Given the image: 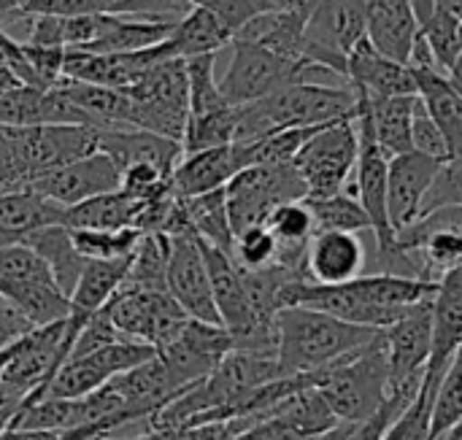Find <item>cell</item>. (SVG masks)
Returning <instances> with one entry per match:
<instances>
[{
	"label": "cell",
	"mask_w": 462,
	"mask_h": 440,
	"mask_svg": "<svg viewBox=\"0 0 462 440\" xmlns=\"http://www.w3.org/2000/svg\"><path fill=\"white\" fill-rule=\"evenodd\" d=\"M436 295V281L406 279L393 273H363L346 284L325 287L309 279H298L284 289V308L306 306L344 322L387 330L395 325L411 306Z\"/></svg>",
	"instance_id": "6da1fadb"
},
{
	"label": "cell",
	"mask_w": 462,
	"mask_h": 440,
	"mask_svg": "<svg viewBox=\"0 0 462 440\" xmlns=\"http://www.w3.org/2000/svg\"><path fill=\"white\" fill-rule=\"evenodd\" d=\"M379 333L306 306H290L276 316V360L284 376L314 373L363 349Z\"/></svg>",
	"instance_id": "7a4b0ae2"
},
{
	"label": "cell",
	"mask_w": 462,
	"mask_h": 440,
	"mask_svg": "<svg viewBox=\"0 0 462 440\" xmlns=\"http://www.w3.org/2000/svg\"><path fill=\"white\" fill-rule=\"evenodd\" d=\"M357 108V92L344 84L300 81L290 84L257 103L238 105L236 143H246L287 127H317L352 116Z\"/></svg>",
	"instance_id": "3957f363"
},
{
	"label": "cell",
	"mask_w": 462,
	"mask_h": 440,
	"mask_svg": "<svg viewBox=\"0 0 462 440\" xmlns=\"http://www.w3.org/2000/svg\"><path fill=\"white\" fill-rule=\"evenodd\" d=\"M314 387L322 392L338 422L363 425L390 398V362L384 333L344 360L314 371Z\"/></svg>",
	"instance_id": "277c9868"
},
{
	"label": "cell",
	"mask_w": 462,
	"mask_h": 440,
	"mask_svg": "<svg viewBox=\"0 0 462 440\" xmlns=\"http://www.w3.org/2000/svg\"><path fill=\"white\" fill-rule=\"evenodd\" d=\"M230 46H233V60L219 81V89L230 105L257 103L290 84H300V81L322 84L319 78H338L314 62L276 54L268 46H260L246 38H236Z\"/></svg>",
	"instance_id": "5b68a950"
},
{
	"label": "cell",
	"mask_w": 462,
	"mask_h": 440,
	"mask_svg": "<svg viewBox=\"0 0 462 440\" xmlns=\"http://www.w3.org/2000/svg\"><path fill=\"white\" fill-rule=\"evenodd\" d=\"M135 105V127L173 141L184 138L189 119V81L184 57L157 62L141 81L125 89Z\"/></svg>",
	"instance_id": "8992f818"
},
{
	"label": "cell",
	"mask_w": 462,
	"mask_h": 440,
	"mask_svg": "<svg viewBox=\"0 0 462 440\" xmlns=\"http://www.w3.org/2000/svg\"><path fill=\"white\" fill-rule=\"evenodd\" d=\"M360 157L355 114L322 124L298 151L295 168L306 184V197H330L346 189Z\"/></svg>",
	"instance_id": "52a82bcc"
},
{
	"label": "cell",
	"mask_w": 462,
	"mask_h": 440,
	"mask_svg": "<svg viewBox=\"0 0 462 440\" xmlns=\"http://www.w3.org/2000/svg\"><path fill=\"white\" fill-rule=\"evenodd\" d=\"M306 195H309L306 184L292 162L290 165H252V168L238 170L225 187L233 235L246 227L265 225L273 208H279L282 203L306 200Z\"/></svg>",
	"instance_id": "ba28073f"
},
{
	"label": "cell",
	"mask_w": 462,
	"mask_h": 440,
	"mask_svg": "<svg viewBox=\"0 0 462 440\" xmlns=\"http://www.w3.org/2000/svg\"><path fill=\"white\" fill-rule=\"evenodd\" d=\"M97 133L89 124H35L11 127L14 168L19 187L54 168L70 165L97 151Z\"/></svg>",
	"instance_id": "9c48e42d"
},
{
	"label": "cell",
	"mask_w": 462,
	"mask_h": 440,
	"mask_svg": "<svg viewBox=\"0 0 462 440\" xmlns=\"http://www.w3.org/2000/svg\"><path fill=\"white\" fill-rule=\"evenodd\" d=\"M368 0H317L306 22V60L346 81V57L365 38Z\"/></svg>",
	"instance_id": "30bf717a"
},
{
	"label": "cell",
	"mask_w": 462,
	"mask_h": 440,
	"mask_svg": "<svg viewBox=\"0 0 462 440\" xmlns=\"http://www.w3.org/2000/svg\"><path fill=\"white\" fill-rule=\"evenodd\" d=\"M106 308L122 338L146 344L154 352L168 346L189 322V316L165 289L119 287Z\"/></svg>",
	"instance_id": "8fae6325"
},
{
	"label": "cell",
	"mask_w": 462,
	"mask_h": 440,
	"mask_svg": "<svg viewBox=\"0 0 462 440\" xmlns=\"http://www.w3.org/2000/svg\"><path fill=\"white\" fill-rule=\"evenodd\" d=\"M384 333L390 362V392L417 395L433 349V298L411 306Z\"/></svg>",
	"instance_id": "7c38bea8"
},
{
	"label": "cell",
	"mask_w": 462,
	"mask_h": 440,
	"mask_svg": "<svg viewBox=\"0 0 462 440\" xmlns=\"http://www.w3.org/2000/svg\"><path fill=\"white\" fill-rule=\"evenodd\" d=\"M154 349L135 341H116L97 352L70 357L46 384L43 398H87L106 387L111 379L138 368L141 362L152 360Z\"/></svg>",
	"instance_id": "4fadbf2b"
},
{
	"label": "cell",
	"mask_w": 462,
	"mask_h": 440,
	"mask_svg": "<svg viewBox=\"0 0 462 440\" xmlns=\"http://www.w3.org/2000/svg\"><path fill=\"white\" fill-rule=\"evenodd\" d=\"M230 352H233V335L222 325L189 319L184 330L154 354L181 392L198 384L200 379H206Z\"/></svg>",
	"instance_id": "5bb4252c"
},
{
	"label": "cell",
	"mask_w": 462,
	"mask_h": 440,
	"mask_svg": "<svg viewBox=\"0 0 462 440\" xmlns=\"http://www.w3.org/2000/svg\"><path fill=\"white\" fill-rule=\"evenodd\" d=\"M171 57H176V54L168 41L141 49V51H119V54H95V51L65 49L62 78L127 89L135 81H141L157 62L171 60Z\"/></svg>",
	"instance_id": "9a60e30c"
},
{
	"label": "cell",
	"mask_w": 462,
	"mask_h": 440,
	"mask_svg": "<svg viewBox=\"0 0 462 440\" xmlns=\"http://www.w3.org/2000/svg\"><path fill=\"white\" fill-rule=\"evenodd\" d=\"M165 287H168V295L181 306V311L189 319L222 325L217 306H214V295H211L208 268H206V260L195 235H171Z\"/></svg>",
	"instance_id": "2e32d148"
},
{
	"label": "cell",
	"mask_w": 462,
	"mask_h": 440,
	"mask_svg": "<svg viewBox=\"0 0 462 440\" xmlns=\"http://www.w3.org/2000/svg\"><path fill=\"white\" fill-rule=\"evenodd\" d=\"M24 187L70 208L89 197L119 189V168L114 165V160L108 154L95 151L84 160H76L70 165L41 173V176L30 179Z\"/></svg>",
	"instance_id": "e0dca14e"
},
{
	"label": "cell",
	"mask_w": 462,
	"mask_h": 440,
	"mask_svg": "<svg viewBox=\"0 0 462 440\" xmlns=\"http://www.w3.org/2000/svg\"><path fill=\"white\" fill-rule=\"evenodd\" d=\"M447 162L422 151H406L387 162V211L393 230L401 233L422 216L425 197Z\"/></svg>",
	"instance_id": "ac0fdd59"
},
{
	"label": "cell",
	"mask_w": 462,
	"mask_h": 440,
	"mask_svg": "<svg viewBox=\"0 0 462 440\" xmlns=\"http://www.w3.org/2000/svg\"><path fill=\"white\" fill-rule=\"evenodd\" d=\"M130 270V257L122 260H89L73 295H70V308L62 322V357L68 360L73 341L84 330V325L108 306V300L119 292L125 284V276ZM62 368V365H60Z\"/></svg>",
	"instance_id": "d6986e66"
},
{
	"label": "cell",
	"mask_w": 462,
	"mask_h": 440,
	"mask_svg": "<svg viewBox=\"0 0 462 440\" xmlns=\"http://www.w3.org/2000/svg\"><path fill=\"white\" fill-rule=\"evenodd\" d=\"M462 344V268L447 270L436 281L433 295V349L425 384L441 387V379Z\"/></svg>",
	"instance_id": "ffe728a7"
},
{
	"label": "cell",
	"mask_w": 462,
	"mask_h": 440,
	"mask_svg": "<svg viewBox=\"0 0 462 440\" xmlns=\"http://www.w3.org/2000/svg\"><path fill=\"white\" fill-rule=\"evenodd\" d=\"M346 84L368 97H411L417 95L414 73L406 62L382 54L363 38L346 57Z\"/></svg>",
	"instance_id": "44dd1931"
},
{
	"label": "cell",
	"mask_w": 462,
	"mask_h": 440,
	"mask_svg": "<svg viewBox=\"0 0 462 440\" xmlns=\"http://www.w3.org/2000/svg\"><path fill=\"white\" fill-rule=\"evenodd\" d=\"M368 254L360 233L319 230L306 252V279L314 284L336 287L363 276Z\"/></svg>",
	"instance_id": "7402d4cb"
},
{
	"label": "cell",
	"mask_w": 462,
	"mask_h": 440,
	"mask_svg": "<svg viewBox=\"0 0 462 440\" xmlns=\"http://www.w3.org/2000/svg\"><path fill=\"white\" fill-rule=\"evenodd\" d=\"M0 124H5V127L87 124V119L65 97V92L57 84V87H49V89L16 87V89H8V92H0Z\"/></svg>",
	"instance_id": "603a6c76"
},
{
	"label": "cell",
	"mask_w": 462,
	"mask_h": 440,
	"mask_svg": "<svg viewBox=\"0 0 462 440\" xmlns=\"http://www.w3.org/2000/svg\"><path fill=\"white\" fill-rule=\"evenodd\" d=\"M97 151L108 154L114 160V165L119 168V173L130 165L149 162V165L160 168L165 176H171L173 168L184 157L181 141H173V138H165V135H157L149 130H138V127L100 130L97 133Z\"/></svg>",
	"instance_id": "cb8c5ba5"
},
{
	"label": "cell",
	"mask_w": 462,
	"mask_h": 440,
	"mask_svg": "<svg viewBox=\"0 0 462 440\" xmlns=\"http://www.w3.org/2000/svg\"><path fill=\"white\" fill-rule=\"evenodd\" d=\"M422 32L414 0H368L365 38L387 57L406 62Z\"/></svg>",
	"instance_id": "d4e9b609"
},
{
	"label": "cell",
	"mask_w": 462,
	"mask_h": 440,
	"mask_svg": "<svg viewBox=\"0 0 462 440\" xmlns=\"http://www.w3.org/2000/svg\"><path fill=\"white\" fill-rule=\"evenodd\" d=\"M241 170L236 146H217L184 154L181 162L171 173V189L176 197H195L230 184V179Z\"/></svg>",
	"instance_id": "484cf974"
},
{
	"label": "cell",
	"mask_w": 462,
	"mask_h": 440,
	"mask_svg": "<svg viewBox=\"0 0 462 440\" xmlns=\"http://www.w3.org/2000/svg\"><path fill=\"white\" fill-rule=\"evenodd\" d=\"M417 81V97L425 103L436 124L441 127L447 146H449V162L462 160V95L447 81V73L439 68L425 65H409Z\"/></svg>",
	"instance_id": "4316f807"
},
{
	"label": "cell",
	"mask_w": 462,
	"mask_h": 440,
	"mask_svg": "<svg viewBox=\"0 0 462 440\" xmlns=\"http://www.w3.org/2000/svg\"><path fill=\"white\" fill-rule=\"evenodd\" d=\"M60 89L81 111L87 124H92L97 130L135 127V105L125 89L84 84V81H73V78H62Z\"/></svg>",
	"instance_id": "83f0119b"
},
{
	"label": "cell",
	"mask_w": 462,
	"mask_h": 440,
	"mask_svg": "<svg viewBox=\"0 0 462 440\" xmlns=\"http://www.w3.org/2000/svg\"><path fill=\"white\" fill-rule=\"evenodd\" d=\"M265 227L276 238V265H284L300 276H306V252L311 238L317 235L314 214L306 200L282 203L265 219Z\"/></svg>",
	"instance_id": "f1b7e54d"
},
{
	"label": "cell",
	"mask_w": 462,
	"mask_h": 440,
	"mask_svg": "<svg viewBox=\"0 0 462 440\" xmlns=\"http://www.w3.org/2000/svg\"><path fill=\"white\" fill-rule=\"evenodd\" d=\"M143 206L146 200H138L125 189H114L65 208L62 225L68 230H127V227L138 230Z\"/></svg>",
	"instance_id": "f546056e"
},
{
	"label": "cell",
	"mask_w": 462,
	"mask_h": 440,
	"mask_svg": "<svg viewBox=\"0 0 462 440\" xmlns=\"http://www.w3.org/2000/svg\"><path fill=\"white\" fill-rule=\"evenodd\" d=\"M357 97L365 105L374 138H376V143L387 160L406 154V151H414L411 119H414L417 95H411V97H368V95L357 92Z\"/></svg>",
	"instance_id": "4dcf8cb0"
},
{
	"label": "cell",
	"mask_w": 462,
	"mask_h": 440,
	"mask_svg": "<svg viewBox=\"0 0 462 440\" xmlns=\"http://www.w3.org/2000/svg\"><path fill=\"white\" fill-rule=\"evenodd\" d=\"M24 243L49 265L57 287L70 298L84 268H87V262H89L79 254V249L70 238V230L65 225H51V227H43V230L24 235Z\"/></svg>",
	"instance_id": "1f68e13d"
},
{
	"label": "cell",
	"mask_w": 462,
	"mask_h": 440,
	"mask_svg": "<svg viewBox=\"0 0 462 440\" xmlns=\"http://www.w3.org/2000/svg\"><path fill=\"white\" fill-rule=\"evenodd\" d=\"M62 219H65V206L27 187L0 192V230L3 233H14L24 238L35 230L62 225Z\"/></svg>",
	"instance_id": "d6a6232c"
},
{
	"label": "cell",
	"mask_w": 462,
	"mask_h": 440,
	"mask_svg": "<svg viewBox=\"0 0 462 440\" xmlns=\"http://www.w3.org/2000/svg\"><path fill=\"white\" fill-rule=\"evenodd\" d=\"M306 22H309V14H303V11H276L273 8V11L252 19L236 38L254 41L260 46H268L276 54L292 57V60H306V41H303Z\"/></svg>",
	"instance_id": "836d02e7"
},
{
	"label": "cell",
	"mask_w": 462,
	"mask_h": 440,
	"mask_svg": "<svg viewBox=\"0 0 462 440\" xmlns=\"http://www.w3.org/2000/svg\"><path fill=\"white\" fill-rule=\"evenodd\" d=\"M236 41L233 30H227L211 11L192 5L173 27L168 43L176 57H200V54H217L225 46Z\"/></svg>",
	"instance_id": "e575fe53"
},
{
	"label": "cell",
	"mask_w": 462,
	"mask_h": 440,
	"mask_svg": "<svg viewBox=\"0 0 462 440\" xmlns=\"http://www.w3.org/2000/svg\"><path fill=\"white\" fill-rule=\"evenodd\" d=\"M265 417H276V419L287 422L292 430H298L303 438L309 440L322 438V435H328L330 430H336L341 425L338 417L333 414V408L328 406V400L322 398V392L314 384L292 392L290 398L276 403Z\"/></svg>",
	"instance_id": "d590c367"
},
{
	"label": "cell",
	"mask_w": 462,
	"mask_h": 440,
	"mask_svg": "<svg viewBox=\"0 0 462 440\" xmlns=\"http://www.w3.org/2000/svg\"><path fill=\"white\" fill-rule=\"evenodd\" d=\"M184 206V219H187V230L189 235L233 254V227H230V216H227V197H225V187L206 192V195H195V197H181Z\"/></svg>",
	"instance_id": "8d00e7d4"
},
{
	"label": "cell",
	"mask_w": 462,
	"mask_h": 440,
	"mask_svg": "<svg viewBox=\"0 0 462 440\" xmlns=\"http://www.w3.org/2000/svg\"><path fill=\"white\" fill-rule=\"evenodd\" d=\"M171 257V235L165 233H143L133 257L130 270L125 276L122 287H138V289H165V270Z\"/></svg>",
	"instance_id": "74e56055"
},
{
	"label": "cell",
	"mask_w": 462,
	"mask_h": 440,
	"mask_svg": "<svg viewBox=\"0 0 462 440\" xmlns=\"http://www.w3.org/2000/svg\"><path fill=\"white\" fill-rule=\"evenodd\" d=\"M306 203L314 214L317 233L319 230H338V233L371 230V219H368L365 208L346 189L338 195H330V197H306Z\"/></svg>",
	"instance_id": "f35d334b"
},
{
	"label": "cell",
	"mask_w": 462,
	"mask_h": 440,
	"mask_svg": "<svg viewBox=\"0 0 462 440\" xmlns=\"http://www.w3.org/2000/svg\"><path fill=\"white\" fill-rule=\"evenodd\" d=\"M141 230H70V238L84 260H122L133 257Z\"/></svg>",
	"instance_id": "ab89813d"
},
{
	"label": "cell",
	"mask_w": 462,
	"mask_h": 440,
	"mask_svg": "<svg viewBox=\"0 0 462 440\" xmlns=\"http://www.w3.org/2000/svg\"><path fill=\"white\" fill-rule=\"evenodd\" d=\"M439 387L422 381L417 398L406 406V411L390 425L382 440H430V414Z\"/></svg>",
	"instance_id": "60d3db41"
},
{
	"label": "cell",
	"mask_w": 462,
	"mask_h": 440,
	"mask_svg": "<svg viewBox=\"0 0 462 440\" xmlns=\"http://www.w3.org/2000/svg\"><path fill=\"white\" fill-rule=\"evenodd\" d=\"M233 260L241 270H260L276 265V238L265 225L246 227L236 233L233 241Z\"/></svg>",
	"instance_id": "b9f144b4"
},
{
	"label": "cell",
	"mask_w": 462,
	"mask_h": 440,
	"mask_svg": "<svg viewBox=\"0 0 462 440\" xmlns=\"http://www.w3.org/2000/svg\"><path fill=\"white\" fill-rule=\"evenodd\" d=\"M187 3L211 11L227 30H233V35H238L252 19L273 11L268 0H187Z\"/></svg>",
	"instance_id": "7bdbcfd3"
},
{
	"label": "cell",
	"mask_w": 462,
	"mask_h": 440,
	"mask_svg": "<svg viewBox=\"0 0 462 440\" xmlns=\"http://www.w3.org/2000/svg\"><path fill=\"white\" fill-rule=\"evenodd\" d=\"M411 143H414V151H422V154L436 157V160H441V162H449V160H452L441 127L436 124V119L430 116V111L425 108V103H422L420 97H417V103H414Z\"/></svg>",
	"instance_id": "ee69618b"
},
{
	"label": "cell",
	"mask_w": 462,
	"mask_h": 440,
	"mask_svg": "<svg viewBox=\"0 0 462 440\" xmlns=\"http://www.w3.org/2000/svg\"><path fill=\"white\" fill-rule=\"evenodd\" d=\"M417 398V395H414ZM411 395H401V392H390V398L384 400V406L363 425H349V430L341 435V440H382L384 433L390 430V425L406 411V406L414 400Z\"/></svg>",
	"instance_id": "f6af8a7d"
},
{
	"label": "cell",
	"mask_w": 462,
	"mask_h": 440,
	"mask_svg": "<svg viewBox=\"0 0 462 440\" xmlns=\"http://www.w3.org/2000/svg\"><path fill=\"white\" fill-rule=\"evenodd\" d=\"M244 430L241 422H214L195 427H173V430H149L146 435L130 440H233ZM103 440H114L111 435Z\"/></svg>",
	"instance_id": "bcb514c9"
},
{
	"label": "cell",
	"mask_w": 462,
	"mask_h": 440,
	"mask_svg": "<svg viewBox=\"0 0 462 440\" xmlns=\"http://www.w3.org/2000/svg\"><path fill=\"white\" fill-rule=\"evenodd\" d=\"M441 206H462V160L460 162H447L439 170V176H436V181L425 197L422 214L436 211Z\"/></svg>",
	"instance_id": "7dc6e473"
},
{
	"label": "cell",
	"mask_w": 462,
	"mask_h": 440,
	"mask_svg": "<svg viewBox=\"0 0 462 440\" xmlns=\"http://www.w3.org/2000/svg\"><path fill=\"white\" fill-rule=\"evenodd\" d=\"M233 440H309L303 438L298 430H292L287 422L276 419V417H265L252 422L249 427H244ZM317 440V438H314Z\"/></svg>",
	"instance_id": "c3c4849f"
},
{
	"label": "cell",
	"mask_w": 462,
	"mask_h": 440,
	"mask_svg": "<svg viewBox=\"0 0 462 440\" xmlns=\"http://www.w3.org/2000/svg\"><path fill=\"white\" fill-rule=\"evenodd\" d=\"M30 330H32V325L22 316V311H16L8 300L0 298V352L14 346Z\"/></svg>",
	"instance_id": "681fc988"
},
{
	"label": "cell",
	"mask_w": 462,
	"mask_h": 440,
	"mask_svg": "<svg viewBox=\"0 0 462 440\" xmlns=\"http://www.w3.org/2000/svg\"><path fill=\"white\" fill-rule=\"evenodd\" d=\"M19 176L14 168V149H11V127L0 124V192L16 189Z\"/></svg>",
	"instance_id": "f907efd6"
},
{
	"label": "cell",
	"mask_w": 462,
	"mask_h": 440,
	"mask_svg": "<svg viewBox=\"0 0 462 440\" xmlns=\"http://www.w3.org/2000/svg\"><path fill=\"white\" fill-rule=\"evenodd\" d=\"M24 400H27L24 392L14 390V387H8V384H0V438L11 430V425H14V419L19 417Z\"/></svg>",
	"instance_id": "816d5d0a"
},
{
	"label": "cell",
	"mask_w": 462,
	"mask_h": 440,
	"mask_svg": "<svg viewBox=\"0 0 462 440\" xmlns=\"http://www.w3.org/2000/svg\"><path fill=\"white\" fill-rule=\"evenodd\" d=\"M276 11H303V14H311L314 3L317 0H268Z\"/></svg>",
	"instance_id": "f5cc1de1"
},
{
	"label": "cell",
	"mask_w": 462,
	"mask_h": 440,
	"mask_svg": "<svg viewBox=\"0 0 462 440\" xmlns=\"http://www.w3.org/2000/svg\"><path fill=\"white\" fill-rule=\"evenodd\" d=\"M433 11L462 19V0H433Z\"/></svg>",
	"instance_id": "db71d44e"
},
{
	"label": "cell",
	"mask_w": 462,
	"mask_h": 440,
	"mask_svg": "<svg viewBox=\"0 0 462 440\" xmlns=\"http://www.w3.org/2000/svg\"><path fill=\"white\" fill-rule=\"evenodd\" d=\"M447 81L457 89L462 95V49H460V54L452 60V65L447 68Z\"/></svg>",
	"instance_id": "11a10c76"
},
{
	"label": "cell",
	"mask_w": 462,
	"mask_h": 440,
	"mask_svg": "<svg viewBox=\"0 0 462 440\" xmlns=\"http://www.w3.org/2000/svg\"><path fill=\"white\" fill-rule=\"evenodd\" d=\"M16 87H24L8 68H5V62L0 60V92H8V89H16Z\"/></svg>",
	"instance_id": "9f6ffc18"
},
{
	"label": "cell",
	"mask_w": 462,
	"mask_h": 440,
	"mask_svg": "<svg viewBox=\"0 0 462 440\" xmlns=\"http://www.w3.org/2000/svg\"><path fill=\"white\" fill-rule=\"evenodd\" d=\"M414 5H417V16H420V22L425 24V22L430 19V14H433V0H414Z\"/></svg>",
	"instance_id": "6f0895ef"
},
{
	"label": "cell",
	"mask_w": 462,
	"mask_h": 440,
	"mask_svg": "<svg viewBox=\"0 0 462 440\" xmlns=\"http://www.w3.org/2000/svg\"><path fill=\"white\" fill-rule=\"evenodd\" d=\"M27 0H0V19L14 14V11H22Z\"/></svg>",
	"instance_id": "680465c9"
},
{
	"label": "cell",
	"mask_w": 462,
	"mask_h": 440,
	"mask_svg": "<svg viewBox=\"0 0 462 440\" xmlns=\"http://www.w3.org/2000/svg\"><path fill=\"white\" fill-rule=\"evenodd\" d=\"M346 430H349V422H341L336 430H330L328 435H322V438H317V440H341V435H344Z\"/></svg>",
	"instance_id": "91938a15"
},
{
	"label": "cell",
	"mask_w": 462,
	"mask_h": 440,
	"mask_svg": "<svg viewBox=\"0 0 462 440\" xmlns=\"http://www.w3.org/2000/svg\"><path fill=\"white\" fill-rule=\"evenodd\" d=\"M8 357H11V346H8L5 352H0V376H3V371H5V362H8Z\"/></svg>",
	"instance_id": "94428289"
},
{
	"label": "cell",
	"mask_w": 462,
	"mask_h": 440,
	"mask_svg": "<svg viewBox=\"0 0 462 440\" xmlns=\"http://www.w3.org/2000/svg\"><path fill=\"white\" fill-rule=\"evenodd\" d=\"M100 440H103V438H100Z\"/></svg>",
	"instance_id": "6125c7cd"
}]
</instances>
